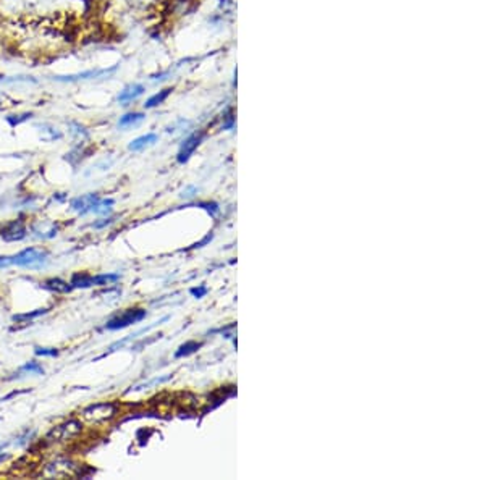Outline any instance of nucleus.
I'll use <instances>...</instances> for the list:
<instances>
[{
  "mask_svg": "<svg viewBox=\"0 0 485 480\" xmlns=\"http://www.w3.org/2000/svg\"><path fill=\"white\" fill-rule=\"evenodd\" d=\"M49 254L42 249H36V247H28L21 252L12 256V265L18 267H26V268H41L47 264Z\"/></svg>",
  "mask_w": 485,
  "mask_h": 480,
  "instance_id": "obj_1",
  "label": "nucleus"
},
{
  "mask_svg": "<svg viewBox=\"0 0 485 480\" xmlns=\"http://www.w3.org/2000/svg\"><path fill=\"white\" fill-rule=\"evenodd\" d=\"M147 312L144 309H126L125 312H121L120 315L110 318L105 324L107 330H121L126 329L129 325H134L137 322H141L142 318H146Z\"/></svg>",
  "mask_w": 485,
  "mask_h": 480,
  "instance_id": "obj_2",
  "label": "nucleus"
},
{
  "mask_svg": "<svg viewBox=\"0 0 485 480\" xmlns=\"http://www.w3.org/2000/svg\"><path fill=\"white\" fill-rule=\"evenodd\" d=\"M81 416L88 422H102L108 420L115 416V406L112 403H97L91 404L86 409H83Z\"/></svg>",
  "mask_w": 485,
  "mask_h": 480,
  "instance_id": "obj_3",
  "label": "nucleus"
},
{
  "mask_svg": "<svg viewBox=\"0 0 485 480\" xmlns=\"http://www.w3.org/2000/svg\"><path fill=\"white\" fill-rule=\"evenodd\" d=\"M83 430V424L76 419H71L68 422H65V424L57 425L55 428H52V432L47 435V438H52L55 441H65V440H70L76 436L78 433H81Z\"/></svg>",
  "mask_w": 485,
  "mask_h": 480,
  "instance_id": "obj_4",
  "label": "nucleus"
},
{
  "mask_svg": "<svg viewBox=\"0 0 485 480\" xmlns=\"http://www.w3.org/2000/svg\"><path fill=\"white\" fill-rule=\"evenodd\" d=\"M0 235L2 239L7 243H13V241H21L26 236V227L25 222L18 218V220H12L9 223H5L2 230H0Z\"/></svg>",
  "mask_w": 485,
  "mask_h": 480,
  "instance_id": "obj_5",
  "label": "nucleus"
},
{
  "mask_svg": "<svg viewBox=\"0 0 485 480\" xmlns=\"http://www.w3.org/2000/svg\"><path fill=\"white\" fill-rule=\"evenodd\" d=\"M99 199H100L99 194L89 193V194L79 196V198H75L70 202V207H71V210H75V212H78L79 215H86V214L92 212V207L99 202Z\"/></svg>",
  "mask_w": 485,
  "mask_h": 480,
  "instance_id": "obj_6",
  "label": "nucleus"
},
{
  "mask_svg": "<svg viewBox=\"0 0 485 480\" xmlns=\"http://www.w3.org/2000/svg\"><path fill=\"white\" fill-rule=\"evenodd\" d=\"M202 141V133H193L191 136H188L186 139L183 141L182 147L178 150V157L177 160L180 164H186L190 157L193 155V152L198 149V145Z\"/></svg>",
  "mask_w": 485,
  "mask_h": 480,
  "instance_id": "obj_7",
  "label": "nucleus"
},
{
  "mask_svg": "<svg viewBox=\"0 0 485 480\" xmlns=\"http://www.w3.org/2000/svg\"><path fill=\"white\" fill-rule=\"evenodd\" d=\"M117 70V67H113L110 70H89L84 73H78V75H70V76H57V81H63V83H75V81H81V79H94V78H100V76H107Z\"/></svg>",
  "mask_w": 485,
  "mask_h": 480,
  "instance_id": "obj_8",
  "label": "nucleus"
},
{
  "mask_svg": "<svg viewBox=\"0 0 485 480\" xmlns=\"http://www.w3.org/2000/svg\"><path fill=\"white\" fill-rule=\"evenodd\" d=\"M57 225L52 222H38L33 225V233L38 238L41 239H50V238H55L57 236Z\"/></svg>",
  "mask_w": 485,
  "mask_h": 480,
  "instance_id": "obj_9",
  "label": "nucleus"
},
{
  "mask_svg": "<svg viewBox=\"0 0 485 480\" xmlns=\"http://www.w3.org/2000/svg\"><path fill=\"white\" fill-rule=\"evenodd\" d=\"M158 141V136L154 134V133H149V134H144V136H139V137H136L134 141L129 142V150H133V152H139L142 149H146L149 147V145L152 144H155Z\"/></svg>",
  "mask_w": 485,
  "mask_h": 480,
  "instance_id": "obj_10",
  "label": "nucleus"
},
{
  "mask_svg": "<svg viewBox=\"0 0 485 480\" xmlns=\"http://www.w3.org/2000/svg\"><path fill=\"white\" fill-rule=\"evenodd\" d=\"M142 92H144V86L142 84H129L120 92L118 102H120V104H126V102H131V100L137 99Z\"/></svg>",
  "mask_w": 485,
  "mask_h": 480,
  "instance_id": "obj_11",
  "label": "nucleus"
},
{
  "mask_svg": "<svg viewBox=\"0 0 485 480\" xmlns=\"http://www.w3.org/2000/svg\"><path fill=\"white\" fill-rule=\"evenodd\" d=\"M42 286H44L46 289L49 291H54V293H70L71 289H73V286L70 285V283L67 281H63L60 278H49L46 280L44 283H42Z\"/></svg>",
  "mask_w": 485,
  "mask_h": 480,
  "instance_id": "obj_12",
  "label": "nucleus"
},
{
  "mask_svg": "<svg viewBox=\"0 0 485 480\" xmlns=\"http://www.w3.org/2000/svg\"><path fill=\"white\" fill-rule=\"evenodd\" d=\"M146 118V115L141 113V112H131V113H126V115H123L121 118L118 120V128H131V126H136V125H139V123Z\"/></svg>",
  "mask_w": 485,
  "mask_h": 480,
  "instance_id": "obj_13",
  "label": "nucleus"
},
{
  "mask_svg": "<svg viewBox=\"0 0 485 480\" xmlns=\"http://www.w3.org/2000/svg\"><path fill=\"white\" fill-rule=\"evenodd\" d=\"M70 285L73 288H91V286H94L92 275L86 273V272H76V273H73V276H71Z\"/></svg>",
  "mask_w": 485,
  "mask_h": 480,
  "instance_id": "obj_14",
  "label": "nucleus"
},
{
  "mask_svg": "<svg viewBox=\"0 0 485 480\" xmlns=\"http://www.w3.org/2000/svg\"><path fill=\"white\" fill-rule=\"evenodd\" d=\"M172 94V89H162V91H158L157 94H154L152 97H149L146 100V104H144V107L146 108H154L157 105H160L164 104L165 100H167V97Z\"/></svg>",
  "mask_w": 485,
  "mask_h": 480,
  "instance_id": "obj_15",
  "label": "nucleus"
},
{
  "mask_svg": "<svg viewBox=\"0 0 485 480\" xmlns=\"http://www.w3.org/2000/svg\"><path fill=\"white\" fill-rule=\"evenodd\" d=\"M202 345L198 343V341H186V343H183L182 346H180L177 349V353H175V358H186V356H190L193 353H196L199 351V348Z\"/></svg>",
  "mask_w": 485,
  "mask_h": 480,
  "instance_id": "obj_16",
  "label": "nucleus"
},
{
  "mask_svg": "<svg viewBox=\"0 0 485 480\" xmlns=\"http://www.w3.org/2000/svg\"><path fill=\"white\" fill-rule=\"evenodd\" d=\"M120 280L118 273H102V275H92V283L94 286H104L108 283H115Z\"/></svg>",
  "mask_w": 485,
  "mask_h": 480,
  "instance_id": "obj_17",
  "label": "nucleus"
},
{
  "mask_svg": "<svg viewBox=\"0 0 485 480\" xmlns=\"http://www.w3.org/2000/svg\"><path fill=\"white\" fill-rule=\"evenodd\" d=\"M113 199H99V202L92 207L91 214H97V215H107L110 214L112 206H113Z\"/></svg>",
  "mask_w": 485,
  "mask_h": 480,
  "instance_id": "obj_18",
  "label": "nucleus"
},
{
  "mask_svg": "<svg viewBox=\"0 0 485 480\" xmlns=\"http://www.w3.org/2000/svg\"><path fill=\"white\" fill-rule=\"evenodd\" d=\"M39 128H41V133H42V137H44V139L54 141V139H60L62 137L60 131H57V128L50 126V125H41Z\"/></svg>",
  "mask_w": 485,
  "mask_h": 480,
  "instance_id": "obj_19",
  "label": "nucleus"
},
{
  "mask_svg": "<svg viewBox=\"0 0 485 480\" xmlns=\"http://www.w3.org/2000/svg\"><path fill=\"white\" fill-rule=\"evenodd\" d=\"M20 372H26V374H34V375H44V367L38 362H26L23 367L20 369Z\"/></svg>",
  "mask_w": 485,
  "mask_h": 480,
  "instance_id": "obj_20",
  "label": "nucleus"
},
{
  "mask_svg": "<svg viewBox=\"0 0 485 480\" xmlns=\"http://www.w3.org/2000/svg\"><path fill=\"white\" fill-rule=\"evenodd\" d=\"M49 309H38V310H34V312H28V314H18V315H13V320L15 322H21V320H31V318H36V317H39V315H44L47 314Z\"/></svg>",
  "mask_w": 485,
  "mask_h": 480,
  "instance_id": "obj_21",
  "label": "nucleus"
},
{
  "mask_svg": "<svg viewBox=\"0 0 485 480\" xmlns=\"http://www.w3.org/2000/svg\"><path fill=\"white\" fill-rule=\"evenodd\" d=\"M36 356H47V358H57L59 356V349L55 348H34Z\"/></svg>",
  "mask_w": 485,
  "mask_h": 480,
  "instance_id": "obj_22",
  "label": "nucleus"
},
{
  "mask_svg": "<svg viewBox=\"0 0 485 480\" xmlns=\"http://www.w3.org/2000/svg\"><path fill=\"white\" fill-rule=\"evenodd\" d=\"M198 207L206 209L211 215H217V214H219V210H220L219 204H215V202H199Z\"/></svg>",
  "mask_w": 485,
  "mask_h": 480,
  "instance_id": "obj_23",
  "label": "nucleus"
},
{
  "mask_svg": "<svg viewBox=\"0 0 485 480\" xmlns=\"http://www.w3.org/2000/svg\"><path fill=\"white\" fill-rule=\"evenodd\" d=\"M190 293H191L194 297H198V299H201V297H204V296L207 294V288H206L204 285H201V286H198V288H191Z\"/></svg>",
  "mask_w": 485,
  "mask_h": 480,
  "instance_id": "obj_24",
  "label": "nucleus"
},
{
  "mask_svg": "<svg viewBox=\"0 0 485 480\" xmlns=\"http://www.w3.org/2000/svg\"><path fill=\"white\" fill-rule=\"evenodd\" d=\"M196 193H198V189L194 188V186H190V188L186 189V191H183L182 198H185V199H191V198H194V194H196Z\"/></svg>",
  "mask_w": 485,
  "mask_h": 480,
  "instance_id": "obj_25",
  "label": "nucleus"
},
{
  "mask_svg": "<svg viewBox=\"0 0 485 480\" xmlns=\"http://www.w3.org/2000/svg\"><path fill=\"white\" fill-rule=\"evenodd\" d=\"M12 265V256H0V268Z\"/></svg>",
  "mask_w": 485,
  "mask_h": 480,
  "instance_id": "obj_26",
  "label": "nucleus"
},
{
  "mask_svg": "<svg viewBox=\"0 0 485 480\" xmlns=\"http://www.w3.org/2000/svg\"><path fill=\"white\" fill-rule=\"evenodd\" d=\"M110 223H112V218H104L102 222L94 223V228H104V227H107V225H110Z\"/></svg>",
  "mask_w": 485,
  "mask_h": 480,
  "instance_id": "obj_27",
  "label": "nucleus"
},
{
  "mask_svg": "<svg viewBox=\"0 0 485 480\" xmlns=\"http://www.w3.org/2000/svg\"><path fill=\"white\" fill-rule=\"evenodd\" d=\"M214 238V235H207L204 239H202V241H199V243H196V244H194L193 247H202V246H204V244H207L209 241H211V239Z\"/></svg>",
  "mask_w": 485,
  "mask_h": 480,
  "instance_id": "obj_28",
  "label": "nucleus"
},
{
  "mask_svg": "<svg viewBox=\"0 0 485 480\" xmlns=\"http://www.w3.org/2000/svg\"><path fill=\"white\" fill-rule=\"evenodd\" d=\"M7 459V454H4V453H0V464H2L4 461Z\"/></svg>",
  "mask_w": 485,
  "mask_h": 480,
  "instance_id": "obj_29",
  "label": "nucleus"
}]
</instances>
